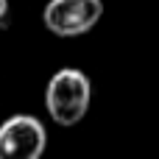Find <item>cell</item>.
<instances>
[{
    "label": "cell",
    "instance_id": "6da1fadb",
    "mask_svg": "<svg viewBox=\"0 0 159 159\" xmlns=\"http://www.w3.org/2000/svg\"><path fill=\"white\" fill-rule=\"evenodd\" d=\"M92 103V81L78 67H61L45 87V109L53 123L75 126L87 117Z\"/></svg>",
    "mask_w": 159,
    "mask_h": 159
},
{
    "label": "cell",
    "instance_id": "7a4b0ae2",
    "mask_svg": "<svg viewBox=\"0 0 159 159\" xmlns=\"http://www.w3.org/2000/svg\"><path fill=\"white\" fill-rule=\"evenodd\" d=\"M103 17V0H48L42 8V22L50 34L61 39L89 34Z\"/></svg>",
    "mask_w": 159,
    "mask_h": 159
},
{
    "label": "cell",
    "instance_id": "3957f363",
    "mask_svg": "<svg viewBox=\"0 0 159 159\" xmlns=\"http://www.w3.org/2000/svg\"><path fill=\"white\" fill-rule=\"evenodd\" d=\"M48 129L34 115H11L0 123V159H42Z\"/></svg>",
    "mask_w": 159,
    "mask_h": 159
},
{
    "label": "cell",
    "instance_id": "277c9868",
    "mask_svg": "<svg viewBox=\"0 0 159 159\" xmlns=\"http://www.w3.org/2000/svg\"><path fill=\"white\" fill-rule=\"evenodd\" d=\"M8 17V0H0V22H6Z\"/></svg>",
    "mask_w": 159,
    "mask_h": 159
}]
</instances>
